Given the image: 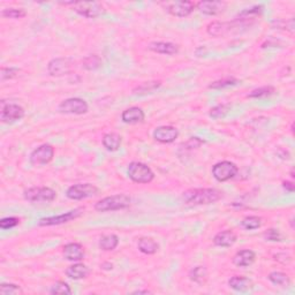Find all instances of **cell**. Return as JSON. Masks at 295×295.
Listing matches in <instances>:
<instances>
[{
    "label": "cell",
    "instance_id": "obj_13",
    "mask_svg": "<svg viewBox=\"0 0 295 295\" xmlns=\"http://www.w3.org/2000/svg\"><path fill=\"white\" fill-rule=\"evenodd\" d=\"M81 214H82V209H75V210L68 211L66 213L60 214V216L42 218V219L39 220L38 225L39 226H53V225H61L65 223H68V221L71 220L76 219V218H79Z\"/></svg>",
    "mask_w": 295,
    "mask_h": 295
},
{
    "label": "cell",
    "instance_id": "obj_30",
    "mask_svg": "<svg viewBox=\"0 0 295 295\" xmlns=\"http://www.w3.org/2000/svg\"><path fill=\"white\" fill-rule=\"evenodd\" d=\"M262 225V219L257 216H249L246 217L245 219L241 221V226L247 229V231H253V229L260 228Z\"/></svg>",
    "mask_w": 295,
    "mask_h": 295
},
{
    "label": "cell",
    "instance_id": "obj_6",
    "mask_svg": "<svg viewBox=\"0 0 295 295\" xmlns=\"http://www.w3.org/2000/svg\"><path fill=\"white\" fill-rule=\"evenodd\" d=\"M74 67L75 63L71 58H56L47 65V71H49L50 75L59 78V76L71 74L74 71Z\"/></svg>",
    "mask_w": 295,
    "mask_h": 295
},
{
    "label": "cell",
    "instance_id": "obj_27",
    "mask_svg": "<svg viewBox=\"0 0 295 295\" xmlns=\"http://www.w3.org/2000/svg\"><path fill=\"white\" fill-rule=\"evenodd\" d=\"M268 279L270 280L273 285L280 286V287H287V286H290V284H291L290 277L287 276L286 273H283L279 271L271 272L270 275H269Z\"/></svg>",
    "mask_w": 295,
    "mask_h": 295
},
{
    "label": "cell",
    "instance_id": "obj_29",
    "mask_svg": "<svg viewBox=\"0 0 295 295\" xmlns=\"http://www.w3.org/2000/svg\"><path fill=\"white\" fill-rule=\"evenodd\" d=\"M160 86H162V83H160L159 81L144 82V83H142L141 86H138L137 88L134 89V94H136V95L152 94L155 90H157Z\"/></svg>",
    "mask_w": 295,
    "mask_h": 295
},
{
    "label": "cell",
    "instance_id": "obj_18",
    "mask_svg": "<svg viewBox=\"0 0 295 295\" xmlns=\"http://www.w3.org/2000/svg\"><path fill=\"white\" fill-rule=\"evenodd\" d=\"M236 234L234 232L226 229V231L219 232L213 238V243L217 247H221V248H228L232 247L236 242Z\"/></svg>",
    "mask_w": 295,
    "mask_h": 295
},
{
    "label": "cell",
    "instance_id": "obj_28",
    "mask_svg": "<svg viewBox=\"0 0 295 295\" xmlns=\"http://www.w3.org/2000/svg\"><path fill=\"white\" fill-rule=\"evenodd\" d=\"M189 278L196 284H204L207 279V271L204 267H196L189 272Z\"/></svg>",
    "mask_w": 295,
    "mask_h": 295
},
{
    "label": "cell",
    "instance_id": "obj_21",
    "mask_svg": "<svg viewBox=\"0 0 295 295\" xmlns=\"http://www.w3.org/2000/svg\"><path fill=\"white\" fill-rule=\"evenodd\" d=\"M144 116H145V114H144V112L142 111V108L129 107V108H127L126 111H123L121 119L125 123L133 125V123H138V122L143 121Z\"/></svg>",
    "mask_w": 295,
    "mask_h": 295
},
{
    "label": "cell",
    "instance_id": "obj_19",
    "mask_svg": "<svg viewBox=\"0 0 295 295\" xmlns=\"http://www.w3.org/2000/svg\"><path fill=\"white\" fill-rule=\"evenodd\" d=\"M149 49L156 53L173 56L179 52V46L170 42H152L149 44Z\"/></svg>",
    "mask_w": 295,
    "mask_h": 295
},
{
    "label": "cell",
    "instance_id": "obj_40",
    "mask_svg": "<svg viewBox=\"0 0 295 295\" xmlns=\"http://www.w3.org/2000/svg\"><path fill=\"white\" fill-rule=\"evenodd\" d=\"M20 220L19 218H15V217H7V218H3V219L0 220V228L1 229H9V228H13L19 225Z\"/></svg>",
    "mask_w": 295,
    "mask_h": 295
},
{
    "label": "cell",
    "instance_id": "obj_37",
    "mask_svg": "<svg viewBox=\"0 0 295 295\" xmlns=\"http://www.w3.org/2000/svg\"><path fill=\"white\" fill-rule=\"evenodd\" d=\"M19 73H20L19 68L2 67L1 71H0V80H1V82H3V81H6V80L14 79V78H16V76H19Z\"/></svg>",
    "mask_w": 295,
    "mask_h": 295
},
{
    "label": "cell",
    "instance_id": "obj_23",
    "mask_svg": "<svg viewBox=\"0 0 295 295\" xmlns=\"http://www.w3.org/2000/svg\"><path fill=\"white\" fill-rule=\"evenodd\" d=\"M90 273L89 268L85 264L78 263L74 265H71L67 270H66V276L68 278L74 279V280H79V279H85L88 277Z\"/></svg>",
    "mask_w": 295,
    "mask_h": 295
},
{
    "label": "cell",
    "instance_id": "obj_3",
    "mask_svg": "<svg viewBox=\"0 0 295 295\" xmlns=\"http://www.w3.org/2000/svg\"><path fill=\"white\" fill-rule=\"evenodd\" d=\"M127 173H128L130 179L134 182H137V184H149L155 178V174L150 167L138 162L130 163Z\"/></svg>",
    "mask_w": 295,
    "mask_h": 295
},
{
    "label": "cell",
    "instance_id": "obj_32",
    "mask_svg": "<svg viewBox=\"0 0 295 295\" xmlns=\"http://www.w3.org/2000/svg\"><path fill=\"white\" fill-rule=\"evenodd\" d=\"M239 81L234 78H228V79H223V80H219V81H216L213 83H211L209 86L210 89H216V90H219V89H224V88H228V87H233L235 85H238Z\"/></svg>",
    "mask_w": 295,
    "mask_h": 295
},
{
    "label": "cell",
    "instance_id": "obj_26",
    "mask_svg": "<svg viewBox=\"0 0 295 295\" xmlns=\"http://www.w3.org/2000/svg\"><path fill=\"white\" fill-rule=\"evenodd\" d=\"M119 245V238L115 234H107L103 235L99 240L100 249L105 251L114 250Z\"/></svg>",
    "mask_w": 295,
    "mask_h": 295
},
{
    "label": "cell",
    "instance_id": "obj_16",
    "mask_svg": "<svg viewBox=\"0 0 295 295\" xmlns=\"http://www.w3.org/2000/svg\"><path fill=\"white\" fill-rule=\"evenodd\" d=\"M64 256L68 261L80 262L85 257V249H83V247L80 243H67L64 247Z\"/></svg>",
    "mask_w": 295,
    "mask_h": 295
},
{
    "label": "cell",
    "instance_id": "obj_41",
    "mask_svg": "<svg viewBox=\"0 0 295 295\" xmlns=\"http://www.w3.org/2000/svg\"><path fill=\"white\" fill-rule=\"evenodd\" d=\"M265 239L269 240V241H282L283 236L280 234V232L278 229L271 228L265 233Z\"/></svg>",
    "mask_w": 295,
    "mask_h": 295
},
{
    "label": "cell",
    "instance_id": "obj_9",
    "mask_svg": "<svg viewBox=\"0 0 295 295\" xmlns=\"http://www.w3.org/2000/svg\"><path fill=\"white\" fill-rule=\"evenodd\" d=\"M98 188L91 184H78L68 188L66 193L67 197L73 201H81V199L91 197L97 195Z\"/></svg>",
    "mask_w": 295,
    "mask_h": 295
},
{
    "label": "cell",
    "instance_id": "obj_33",
    "mask_svg": "<svg viewBox=\"0 0 295 295\" xmlns=\"http://www.w3.org/2000/svg\"><path fill=\"white\" fill-rule=\"evenodd\" d=\"M0 294L19 295V294H23V291L20 286L14 285V284H1V285H0Z\"/></svg>",
    "mask_w": 295,
    "mask_h": 295
},
{
    "label": "cell",
    "instance_id": "obj_31",
    "mask_svg": "<svg viewBox=\"0 0 295 295\" xmlns=\"http://www.w3.org/2000/svg\"><path fill=\"white\" fill-rule=\"evenodd\" d=\"M275 94V88L271 86H267V87H261V88L255 89L251 91V93L248 95V97L250 98H264V97H269L271 95Z\"/></svg>",
    "mask_w": 295,
    "mask_h": 295
},
{
    "label": "cell",
    "instance_id": "obj_14",
    "mask_svg": "<svg viewBox=\"0 0 295 295\" xmlns=\"http://www.w3.org/2000/svg\"><path fill=\"white\" fill-rule=\"evenodd\" d=\"M179 136V132L173 126H160L154 132V138L160 143H172Z\"/></svg>",
    "mask_w": 295,
    "mask_h": 295
},
{
    "label": "cell",
    "instance_id": "obj_4",
    "mask_svg": "<svg viewBox=\"0 0 295 295\" xmlns=\"http://www.w3.org/2000/svg\"><path fill=\"white\" fill-rule=\"evenodd\" d=\"M72 6L76 13L83 17H88V19H95L105 13L103 5L97 1H73Z\"/></svg>",
    "mask_w": 295,
    "mask_h": 295
},
{
    "label": "cell",
    "instance_id": "obj_17",
    "mask_svg": "<svg viewBox=\"0 0 295 295\" xmlns=\"http://www.w3.org/2000/svg\"><path fill=\"white\" fill-rule=\"evenodd\" d=\"M255 258H256V255L253 250H240L233 257V263L239 268H247L254 263Z\"/></svg>",
    "mask_w": 295,
    "mask_h": 295
},
{
    "label": "cell",
    "instance_id": "obj_25",
    "mask_svg": "<svg viewBox=\"0 0 295 295\" xmlns=\"http://www.w3.org/2000/svg\"><path fill=\"white\" fill-rule=\"evenodd\" d=\"M159 248L158 243L150 238H142L138 241V249L145 255H154Z\"/></svg>",
    "mask_w": 295,
    "mask_h": 295
},
{
    "label": "cell",
    "instance_id": "obj_34",
    "mask_svg": "<svg viewBox=\"0 0 295 295\" xmlns=\"http://www.w3.org/2000/svg\"><path fill=\"white\" fill-rule=\"evenodd\" d=\"M83 67L86 69H88V71H95V69H98L100 67L101 65V59L96 54H94V56H89L87 57L85 60H83Z\"/></svg>",
    "mask_w": 295,
    "mask_h": 295
},
{
    "label": "cell",
    "instance_id": "obj_2",
    "mask_svg": "<svg viewBox=\"0 0 295 295\" xmlns=\"http://www.w3.org/2000/svg\"><path fill=\"white\" fill-rule=\"evenodd\" d=\"M130 202H132V199H130L129 196H127L125 194L112 195L98 201L96 203V205H95V209L99 211V212L122 210L128 207L130 205Z\"/></svg>",
    "mask_w": 295,
    "mask_h": 295
},
{
    "label": "cell",
    "instance_id": "obj_43",
    "mask_svg": "<svg viewBox=\"0 0 295 295\" xmlns=\"http://www.w3.org/2000/svg\"><path fill=\"white\" fill-rule=\"evenodd\" d=\"M149 293H151L150 291H135V292H134V294H149Z\"/></svg>",
    "mask_w": 295,
    "mask_h": 295
},
{
    "label": "cell",
    "instance_id": "obj_42",
    "mask_svg": "<svg viewBox=\"0 0 295 295\" xmlns=\"http://www.w3.org/2000/svg\"><path fill=\"white\" fill-rule=\"evenodd\" d=\"M283 187L285 188L286 191H289L290 193H293L294 192V184H293V182H290V181L284 182Z\"/></svg>",
    "mask_w": 295,
    "mask_h": 295
},
{
    "label": "cell",
    "instance_id": "obj_22",
    "mask_svg": "<svg viewBox=\"0 0 295 295\" xmlns=\"http://www.w3.org/2000/svg\"><path fill=\"white\" fill-rule=\"evenodd\" d=\"M233 25H234L233 22H218L217 21V22H212L207 25L206 30L209 35L214 36V37H220V36L228 34L233 29Z\"/></svg>",
    "mask_w": 295,
    "mask_h": 295
},
{
    "label": "cell",
    "instance_id": "obj_8",
    "mask_svg": "<svg viewBox=\"0 0 295 295\" xmlns=\"http://www.w3.org/2000/svg\"><path fill=\"white\" fill-rule=\"evenodd\" d=\"M236 173H238V166L234 163L227 162V160L217 163L212 167V176L214 179L219 182H225L233 179L236 176Z\"/></svg>",
    "mask_w": 295,
    "mask_h": 295
},
{
    "label": "cell",
    "instance_id": "obj_36",
    "mask_svg": "<svg viewBox=\"0 0 295 295\" xmlns=\"http://www.w3.org/2000/svg\"><path fill=\"white\" fill-rule=\"evenodd\" d=\"M51 294H65V295H69L72 294V290L66 283L64 282H58L54 284V285L51 287L50 290Z\"/></svg>",
    "mask_w": 295,
    "mask_h": 295
},
{
    "label": "cell",
    "instance_id": "obj_38",
    "mask_svg": "<svg viewBox=\"0 0 295 295\" xmlns=\"http://www.w3.org/2000/svg\"><path fill=\"white\" fill-rule=\"evenodd\" d=\"M2 16L7 19H22L25 16V12L23 9L17 8H6L2 10Z\"/></svg>",
    "mask_w": 295,
    "mask_h": 295
},
{
    "label": "cell",
    "instance_id": "obj_7",
    "mask_svg": "<svg viewBox=\"0 0 295 295\" xmlns=\"http://www.w3.org/2000/svg\"><path fill=\"white\" fill-rule=\"evenodd\" d=\"M88 103L86 100L81 99V98H68L65 99L59 104L60 113L64 114H85L88 112Z\"/></svg>",
    "mask_w": 295,
    "mask_h": 295
},
{
    "label": "cell",
    "instance_id": "obj_15",
    "mask_svg": "<svg viewBox=\"0 0 295 295\" xmlns=\"http://www.w3.org/2000/svg\"><path fill=\"white\" fill-rule=\"evenodd\" d=\"M196 6H197L201 13L205 14V15L214 16L223 13L225 8H226L227 3L224 1H201Z\"/></svg>",
    "mask_w": 295,
    "mask_h": 295
},
{
    "label": "cell",
    "instance_id": "obj_5",
    "mask_svg": "<svg viewBox=\"0 0 295 295\" xmlns=\"http://www.w3.org/2000/svg\"><path fill=\"white\" fill-rule=\"evenodd\" d=\"M23 196L31 203H50L56 199L57 193L47 187H34L24 191Z\"/></svg>",
    "mask_w": 295,
    "mask_h": 295
},
{
    "label": "cell",
    "instance_id": "obj_10",
    "mask_svg": "<svg viewBox=\"0 0 295 295\" xmlns=\"http://www.w3.org/2000/svg\"><path fill=\"white\" fill-rule=\"evenodd\" d=\"M24 116V110L17 104H6L5 100L1 101L0 110V120L3 123H14L19 121Z\"/></svg>",
    "mask_w": 295,
    "mask_h": 295
},
{
    "label": "cell",
    "instance_id": "obj_20",
    "mask_svg": "<svg viewBox=\"0 0 295 295\" xmlns=\"http://www.w3.org/2000/svg\"><path fill=\"white\" fill-rule=\"evenodd\" d=\"M228 285L231 289H233L236 292H248L251 289H253L254 284L249 278H246V277H232L231 279L228 280Z\"/></svg>",
    "mask_w": 295,
    "mask_h": 295
},
{
    "label": "cell",
    "instance_id": "obj_1",
    "mask_svg": "<svg viewBox=\"0 0 295 295\" xmlns=\"http://www.w3.org/2000/svg\"><path fill=\"white\" fill-rule=\"evenodd\" d=\"M223 197V193L214 188L191 189L184 193L182 198L188 205H205L212 204Z\"/></svg>",
    "mask_w": 295,
    "mask_h": 295
},
{
    "label": "cell",
    "instance_id": "obj_24",
    "mask_svg": "<svg viewBox=\"0 0 295 295\" xmlns=\"http://www.w3.org/2000/svg\"><path fill=\"white\" fill-rule=\"evenodd\" d=\"M103 145L108 151L119 150L120 145H121V136L115 133H108L103 137Z\"/></svg>",
    "mask_w": 295,
    "mask_h": 295
},
{
    "label": "cell",
    "instance_id": "obj_35",
    "mask_svg": "<svg viewBox=\"0 0 295 295\" xmlns=\"http://www.w3.org/2000/svg\"><path fill=\"white\" fill-rule=\"evenodd\" d=\"M228 111H229V105L220 104L211 108L209 115L213 119H220V118H224V116L228 113Z\"/></svg>",
    "mask_w": 295,
    "mask_h": 295
},
{
    "label": "cell",
    "instance_id": "obj_12",
    "mask_svg": "<svg viewBox=\"0 0 295 295\" xmlns=\"http://www.w3.org/2000/svg\"><path fill=\"white\" fill-rule=\"evenodd\" d=\"M165 8L170 14L177 17H186L191 15L196 5L193 1H172L165 2Z\"/></svg>",
    "mask_w": 295,
    "mask_h": 295
},
{
    "label": "cell",
    "instance_id": "obj_39",
    "mask_svg": "<svg viewBox=\"0 0 295 295\" xmlns=\"http://www.w3.org/2000/svg\"><path fill=\"white\" fill-rule=\"evenodd\" d=\"M203 143H204V142H203L202 140H199V138L192 137L191 140L187 141L185 144L181 145V149H184L185 151H187V150L193 151V150H195V149H198Z\"/></svg>",
    "mask_w": 295,
    "mask_h": 295
},
{
    "label": "cell",
    "instance_id": "obj_11",
    "mask_svg": "<svg viewBox=\"0 0 295 295\" xmlns=\"http://www.w3.org/2000/svg\"><path fill=\"white\" fill-rule=\"evenodd\" d=\"M54 149L50 144H42L30 155V163L34 166H44L53 159Z\"/></svg>",
    "mask_w": 295,
    "mask_h": 295
}]
</instances>
